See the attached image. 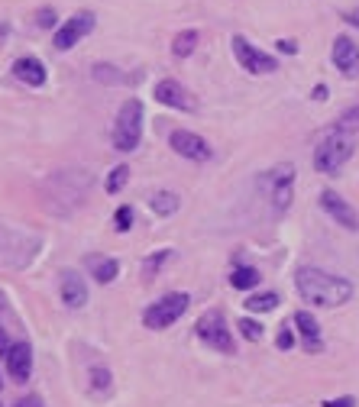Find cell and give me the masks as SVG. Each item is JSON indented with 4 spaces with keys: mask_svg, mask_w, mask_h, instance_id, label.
Masks as SVG:
<instances>
[{
    "mask_svg": "<svg viewBox=\"0 0 359 407\" xmlns=\"http://www.w3.org/2000/svg\"><path fill=\"white\" fill-rule=\"evenodd\" d=\"M17 407H42V401L39 398H36V394H33V398H26V401H20V404Z\"/></svg>",
    "mask_w": 359,
    "mask_h": 407,
    "instance_id": "836d02e7",
    "label": "cell"
},
{
    "mask_svg": "<svg viewBox=\"0 0 359 407\" xmlns=\"http://www.w3.org/2000/svg\"><path fill=\"white\" fill-rule=\"evenodd\" d=\"M350 156H353L350 136L334 133V136H327L318 149H314V168L324 172V174H334V172H340V168L346 165V158H350Z\"/></svg>",
    "mask_w": 359,
    "mask_h": 407,
    "instance_id": "277c9868",
    "label": "cell"
},
{
    "mask_svg": "<svg viewBox=\"0 0 359 407\" xmlns=\"http://www.w3.org/2000/svg\"><path fill=\"white\" fill-rule=\"evenodd\" d=\"M13 75L23 84H29V88H42V84H46V65L33 55H23L13 62Z\"/></svg>",
    "mask_w": 359,
    "mask_h": 407,
    "instance_id": "9a60e30c",
    "label": "cell"
},
{
    "mask_svg": "<svg viewBox=\"0 0 359 407\" xmlns=\"http://www.w3.org/2000/svg\"><path fill=\"white\" fill-rule=\"evenodd\" d=\"M230 284H233V288H240V291L256 288V284H259V272H256V268H250V265H240V268H233V272H230Z\"/></svg>",
    "mask_w": 359,
    "mask_h": 407,
    "instance_id": "ffe728a7",
    "label": "cell"
},
{
    "mask_svg": "<svg viewBox=\"0 0 359 407\" xmlns=\"http://www.w3.org/2000/svg\"><path fill=\"white\" fill-rule=\"evenodd\" d=\"M91 268H94V278H97L100 284H110L120 272V262L117 258H100V262H91Z\"/></svg>",
    "mask_w": 359,
    "mask_h": 407,
    "instance_id": "7402d4cb",
    "label": "cell"
},
{
    "mask_svg": "<svg viewBox=\"0 0 359 407\" xmlns=\"http://www.w3.org/2000/svg\"><path fill=\"white\" fill-rule=\"evenodd\" d=\"M10 346H13V343H7V333H4V326H0V356H7Z\"/></svg>",
    "mask_w": 359,
    "mask_h": 407,
    "instance_id": "d6a6232c",
    "label": "cell"
},
{
    "mask_svg": "<svg viewBox=\"0 0 359 407\" xmlns=\"http://www.w3.org/2000/svg\"><path fill=\"white\" fill-rule=\"evenodd\" d=\"M324 407H356V401L353 398H330V401H324Z\"/></svg>",
    "mask_w": 359,
    "mask_h": 407,
    "instance_id": "4dcf8cb0",
    "label": "cell"
},
{
    "mask_svg": "<svg viewBox=\"0 0 359 407\" xmlns=\"http://www.w3.org/2000/svg\"><path fill=\"white\" fill-rule=\"evenodd\" d=\"M156 100L159 104H165V107H175V110H198V100L191 97V91L188 88H182L178 81H172V78H165V81L156 84Z\"/></svg>",
    "mask_w": 359,
    "mask_h": 407,
    "instance_id": "9c48e42d",
    "label": "cell"
},
{
    "mask_svg": "<svg viewBox=\"0 0 359 407\" xmlns=\"http://www.w3.org/2000/svg\"><path fill=\"white\" fill-rule=\"evenodd\" d=\"M172 256V249H162L159 256H152V258H146V262H142V275H156L162 268V262H165V258Z\"/></svg>",
    "mask_w": 359,
    "mask_h": 407,
    "instance_id": "83f0119b",
    "label": "cell"
},
{
    "mask_svg": "<svg viewBox=\"0 0 359 407\" xmlns=\"http://www.w3.org/2000/svg\"><path fill=\"white\" fill-rule=\"evenodd\" d=\"M292 181H294V165L285 162L282 168H276V178H272V204H276V210L292 207Z\"/></svg>",
    "mask_w": 359,
    "mask_h": 407,
    "instance_id": "5bb4252c",
    "label": "cell"
},
{
    "mask_svg": "<svg viewBox=\"0 0 359 407\" xmlns=\"http://www.w3.org/2000/svg\"><path fill=\"white\" fill-rule=\"evenodd\" d=\"M36 23H39L42 29H49V26H55V13H52V10H39V20H36Z\"/></svg>",
    "mask_w": 359,
    "mask_h": 407,
    "instance_id": "f1b7e54d",
    "label": "cell"
},
{
    "mask_svg": "<svg viewBox=\"0 0 359 407\" xmlns=\"http://www.w3.org/2000/svg\"><path fill=\"white\" fill-rule=\"evenodd\" d=\"M0 385H4V382H0Z\"/></svg>",
    "mask_w": 359,
    "mask_h": 407,
    "instance_id": "d590c367",
    "label": "cell"
},
{
    "mask_svg": "<svg viewBox=\"0 0 359 407\" xmlns=\"http://www.w3.org/2000/svg\"><path fill=\"white\" fill-rule=\"evenodd\" d=\"M55 181H78V184H91V178H88V174H84V172H59V174H55ZM84 194H88V188H72V184H68L65 191H62V200H65L68 207H72V204H78V200H81Z\"/></svg>",
    "mask_w": 359,
    "mask_h": 407,
    "instance_id": "e0dca14e",
    "label": "cell"
},
{
    "mask_svg": "<svg viewBox=\"0 0 359 407\" xmlns=\"http://www.w3.org/2000/svg\"><path fill=\"white\" fill-rule=\"evenodd\" d=\"M188 304H191V298H188L184 291L165 294V298L156 301L152 308H146V314H142V324L149 326V330H165V326H172L178 317L188 310Z\"/></svg>",
    "mask_w": 359,
    "mask_h": 407,
    "instance_id": "3957f363",
    "label": "cell"
},
{
    "mask_svg": "<svg viewBox=\"0 0 359 407\" xmlns=\"http://www.w3.org/2000/svg\"><path fill=\"white\" fill-rule=\"evenodd\" d=\"M230 46H233V55L236 62H240L250 75H272V71H278V62L272 55H266L262 49H256V46H250V42L243 39V36H233L230 39Z\"/></svg>",
    "mask_w": 359,
    "mask_h": 407,
    "instance_id": "8992f818",
    "label": "cell"
},
{
    "mask_svg": "<svg viewBox=\"0 0 359 407\" xmlns=\"http://www.w3.org/2000/svg\"><path fill=\"white\" fill-rule=\"evenodd\" d=\"M346 23H353V26H359V10H353V13H346Z\"/></svg>",
    "mask_w": 359,
    "mask_h": 407,
    "instance_id": "e575fe53",
    "label": "cell"
},
{
    "mask_svg": "<svg viewBox=\"0 0 359 407\" xmlns=\"http://www.w3.org/2000/svg\"><path fill=\"white\" fill-rule=\"evenodd\" d=\"M276 343H278V349H292V346H294V336L282 326V333H278V340H276Z\"/></svg>",
    "mask_w": 359,
    "mask_h": 407,
    "instance_id": "f546056e",
    "label": "cell"
},
{
    "mask_svg": "<svg viewBox=\"0 0 359 407\" xmlns=\"http://www.w3.org/2000/svg\"><path fill=\"white\" fill-rule=\"evenodd\" d=\"M337 133H343V136L359 133V104L340 113V120H337Z\"/></svg>",
    "mask_w": 359,
    "mask_h": 407,
    "instance_id": "603a6c76",
    "label": "cell"
},
{
    "mask_svg": "<svg viewBox=\"0 0 359 407\" xmlns=\"http://www.w3.org/2000/svg\"><path fill=\"white\" fill-rule=\"evenodd\" d=\"M91 394H100V391H104V394H107L110 391V372L107 368H91Z\"/></svg>",
    "mask_w": 359,
    "mask_h": 407,
    "instance_id": "484cf974",
    "label": "cell"
},
{
    "mask_svg": "<svg viewBox=\"0 0 359 407\" xmlns=\"http://www.w3.org/2000/svg\"><path fill=\"white\" fill-rule=\"evenodd\" d=\"M91 29H94V13L91 10H81V13H75L72 20L62 23V29L52 36V46L59 52H65V49H72V46H78Z\"/></svg>",
    "mask_w": 359,
    "mask_h": 407,
    "instance_id": "52a82bcc",
    "label": "cell"
},
{
    "mask_svg": "<svg viewBox=\"0 0 359 407\" xmlns=\"http://www.w3.org/2000/svg\"><path fill=\"white\" fill-rule=\"evenodd\" d=\"M278 49H282V52H288V55H294V52H298V46H294L292 39H278Z\"/></svg>",
    "mask_w": 359,
    "mask_h": 407,
    "instance_id": "1f68e13d",
    "label": "cell"
},
{
    "mask_svg": "<svg viewBox=\"0 0 359 407\" xmlns=\"http://www.w3.org/2000/svg\"><path fill=\"white\" fill-rule=\"evenodd\" d=\"M114 226H117L120 233L130 230V226H133V207H117V214H114Z\"/></svg>",
    "mask_w": 359,
    "mask_h": 407,
    "instance_id": "4316f807",
    "label": "cell"
},
{
    "mask_svg": "<svg viewBox=\"0 0 359 407\" xmlns=\"http://www.w3.org/2000/svg\"><path fill=\"white\" fill-rule=\"evenodd\" d=\"M198 39H201L198 29H184V33L175 36V42H172V52H175L178 58H188L194 52V46H198Z\"/></svg>",
    "mask_w": 359,
    "mask_h": 407,
    "instance_id": "d6986e66",
    "label": "cell"
},
{
    "mask_svg": "<svg viewBox=\"0 0 359 407\" xmlns=\"http://www.w3.org/2000/svg\"><path fill=\"white\" fill-rule=\"evenodd\" d=\"M320 207H324L327 214L334 216V220L343 226V230H350V233H356V230H359V214L350 207V204H346V200L340 198V194L324 191V194H320Z\"/></svg>",
    "mask_w": 359,
    "mask_h": 407,
    "instance_id": "30bf717a",
    "label": "cell"
},
{
    "mask_svg": "<svg viewBox=\"0 0 359 407\" xmlns=\"http://www.w3.org/2000/svg\"><path fill=\"white\" fill-rule=\"evenodd\" d=\"M126 181H130V168H126V165H117L114 172H110V178H107V184H104V188H107V194H120Z\"/></svg>",
    "mask_w": 359,
    "mask_h": 407,
    "instance_id": "cb8c5ba5",
    "label": "cell"
},
{
    "mask_svg": "<svg viewBox=\"0 0 359 407\" xmlns=\"http://www.w3.org/2000/svg\"><path fill=\"white\" fill-rule=\"evenodd\" d=\"M4 359H7V372L13 375L17 382H26V378H29V372H33V346L26 340L13 343Z\"/></svg>",
    "mask_w": 359,
    "mask_h": 407,
    "instance_id": "8fae6325",
    "label": "cell"
},
{
    "mask_svg": "<svg viewBox=\"0 0 359 407\" xmlns=\"http://www.w3.org/2000/svg\"><path fill=\"white\" fill-rule=\"evenodd\" d=\"M59 288H62V301H65L68 308H84L88 304V284H84V278L78 272H72V268H65V272L59 275Z\"/></svg>",
    "mask_w": 359,
    "mask_h": 407,
    "instance_id": "4fadbf2b",
    "label": "cell"
},
{
    "mask_svg": "<svg viewBox=\"0 0 359 407\" xmlns=\"http://www.w3.org/2000/svg\"><path fill=\"white\" fill-rule=\"evenodd\" d=\"M294 324H298L301 340H304V346H308L311 352H320V349H324V343H320V326L308 310H298V314H294Z\"/></svg>",
    "mask_w": 359,
    "mask_h": 407,
    "instance_id": "2e32d148",
    "label": "cell"
},
{
    "mask_svg": "<svg viewBox=\"0 0 359 407\" xmlns=\"http://www.w3.org/2000/svg\"><path fill=\"white\" fill-rule=\"evenodd\" d=\"M142 139V104L130 97L120 107L117 123H114V149L117 152H133Z\"/></svg>",
    "mask_w": 359,
    "mask_h": 407,
    "instance_id": "7a4b0ae2",
    "label": "cell"
},
{
    "mask_svg": "<svg viewBox=\"0 0 359 407\" xmlns=\"http://www.w3.org/2000/svg\"><path fill=\"white\" fill-rule=\"evenodd\" d=\"M198 340L204 346L217 349V352H226V356H233V349H236L233 336H230V326H226L220 310H210V314H204L198 320Z\"/></svg>",
    "mask_w": 359,
    "mask_h": 407,
    "instance_id": "5b68a950",
    "label": "cell"
},
{
    "mask_svg": "<svg viewBox=\"0 0 359 407\" xmlns=\"http://www.w3.org/2000/svg\"><path fill=\"white\" fill-rule=\"evenodd\" d=\"M172 142V149L178 152L182 158H191V162H208L214 152H210L208 139H201L198 133H188V130H175V133L168 136Z\"/></svg>",
    "mask_w": 359,
    "mask_h": 407,
    "instance_id": "ba28073f",
    "label": "cell"
},
{
    "mask_svg": "<svg viewBox=\"0 0 359 407\" xmlns=\"http://www.w3.org/2000/svg\"><path fill=\"white\" fill-rule=\"evenodd\" d=\"M178 194H172V191H156L149 198V207H152V214H159V216H172L178 210Z\"/></svg>",
    "mask_w": 359,
    "mask_h": 407,
    "instance_id": "ac0fdd59",
    "label": "cell"
},
{
    "mask_svg": "<svg viewBox=\"0 0 359 407\" xmlns=\"http://www.w3.org/2000/svg\"><path fill=\"white\" fill-rule=\"evenodd\" d=\"M298 294L314 308H340L353 298V284L346 278H337V275H327L320 268H298Z\"/></svg>",
    "mask_w": 359,
    "mask_h": 407,
    "instance_id": "6da1fadb",
    "label": "cell"
},
{
    "mask_svg": "<svg viewBox=\"0 0 359 407\" xmlns=\"http://www.w3.org/2000/svg\"><path fill=\"white\" fill-rule=\"evenodd\" d=\"M236 330L243 333V340H250V343L262 340V324H259V320H250V317H243L240 324H236Z\"/></svg>",
    "mask_w": 359,
    "mask_h": 407,
    "instance_id": "d4e9b609",
    "label": "cell"
},
{
    "mask_svg": "<svg viewBox=\"0 0 359 407\" xmlns=\"http://www.w3.org/2000/svg\"><path fill=\"white\" fill-rule=\"evenodd\" d=\"M276 304H278L276 291H262V294H252V298L246 301V308H250L252 314H269V310H276Z\"/></svg>",
    "mask_w": 359,
    "mask_h": 407,
    "instance_id": "44dd1931",
    "label": "cell"
},
{
    "mask_svg": "<svg viewBox=\"0 0 359 407\" xmlns=\"http://www.w3.org/2000/svg\"><path fill=\"white\" fill-rule=\"evenodd\" d=\"M334 65L340 68L346 78L359 75V46L350 36H337L334 39Z\"/></svg>",
    "mask_w": 359,
    "mask_h": 407,
    "instance_id": "7c38bea8",
    "label": "cell"
}]
</instances>
